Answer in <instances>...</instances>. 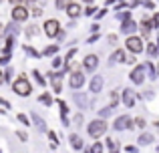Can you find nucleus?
I'll return each mask as SVG.
<instances>
[{"label": "nucleus", "mask_w": 159, "mask_h": 153, "mask_svg": "<svg viewBox=\"0 0 159 153\" xmlns=\"http://www.w3.org/2000/svg\"><path fill=\"white\" fill-rule=\"evenodd\" d=\"M12 91H14V95H18V97H30L32 83L24 75H20V77H16L14 81H12Z\"/></svg>", "instance_id": "1"}, {"label": "nucleus", "mask_w": 159, "mask_h": 153, "mask_svg": "<svg viewBox=\"0 0 159 153\" xmlns=\"http://www.w3.org/2000/svg\"><path fill=\"white\" fill-rule=\"evenodd\" d=\"M107 129H109V125H107V121L105 119H93V121L87 125V133L91 135L93 139H99V137H103V135L107 133Z\"/></svg>", "instance_id": "2"}, {"label": "nucleus", "mask_w": 159, "mask_h": 153, "mask_svg": "<svg viewBox=\"0 0 159 153\" xmlns=\"http://www.w3.org/2000/svg\"><path fill=\"white\" fill-rule=\"evenodd\" d=\"M125 51L131 52V55H139V52H143L145 51L143 38H141V36H137V34L127 36V40H125Z\"/></svg>", "instance_id": "3"}, {"label": "nucleus", "mask_w": 159, "mask_h": 153, "mask_svg": "<svg viewBox=\"0 0 159 153\" xmlns=\"http://www.w3.org/2000/svg\"><path fill=\"white\" fill-rule=\"evenodd\" d=\"M85 75H83V71H79V69H75V71H70L69 73V87L73 91H79V89H83L85 87Z\"/></svg>", "instance_id": "4"}, {"label": "nucleus", "mask_w": 159, "mask_h": 153, "mask_svg": "<svg viewBox=\"0 0 159 153\" xmlns=\"http://www.w3.org/2000/svg\"><path fill=\"white\" fill-rule=\"evenodd\" d=\"M145 79H147V71H145V65H135L133 71L129 73V81L133 85H143Z\"/></svg>", "instance_id": "5"}, {"label": "nucleus", "mask_w": 159, "mask_h": 153, "mask_svg": "<svg viewBox=\"0 0 159 153\" xmlns=\"http://www.w3.org/2000/svg\"><path fill=\"white\" fill-rule=\"evenodd\" d=\"M43 30H44V34H47L48 38H57L58 32H61V22H58L57 18H48V20H44Z\"/></svg>", "instance_id": "6"}, {"label": "nucleus", "mask_w": 159, "mask_h": 153, "mask_svg": "<svg viewBox=\"0 0 159 153\" xmlns=\"http://www.w3.org/2000/svg\"><path fill=\"white\" fill-rule=\"evenodd\" d=\"M65 75H66V73L62 71V69H61V71H51L47 75L48 79H51V85H52L54 93H62V77H65Z\"/></svg>", "instance_id": "7"}, {"label": "nucleus", "mask_w": 159, "mask_h": 153, "mask_svg": "<svg viewBox=\"0 0 159 153\" xmlns=\"http://www.w3.org/2000/svg\"><path fill=\"white\" fill-rule=\"evenodd\" d=\"M10 16H12L14 22H24V20H28V16H30V10H28L26 6H22V4H16V6H12Z\"/></svg>", "instance_id": "8"}, {"label": "nucleus", "mask_w": 159, "mask_h": 153, "mask_svg": "<svg viewBox=\"0 0 159 153\" xmlns=\"http://www.w3.org/2000/svg\"><path fill=\"white\" fill-rule=\"evenodd\" d=\"M133 119L129 117V115H119V117L115 119V123H113V129L115 131H127V129H133Z\"/></svg>", "instance_id": "9"}, {"label": "nucleus", "mask_w": 159, "mask_h": 153, "mask_svg": "<svg viewBox=\"0 0 159 153\" xmlns=\"http://www.w3.org/2000/svg\"><path fill=\"white\" fill-rule=\"evenodd\" d=\"M103 87H105V77L103 75H95L93 79H91V83H89V91L93 95H99L103 91Z\"/></svg>", "instance_id": "10"}, {"label": "nucleus", "mask_w": 159, "mask_h": 153, "mask_svg": "<svg viewBox=\"0 0 159 153\" xmlns=\"http://www.w3.org/2000/svg\"><path fill=\"white\" fill-rule=\"evenodd\" d=\"M121 101H123L125 107H129V109H131V107L135 105V101H137V93L127 87V89H123V93H121Z\"/></svg>", "instance_id": "11"}, {"label": "nucleus", "mask_w": 159, "mask_h": 153, "mask_svg": "<svg viewBox=\"0 0 159 153\" xmlns=\"http://www.w3.org/2000/svg\"><path fill=\"white\" fill-rule=\"evenodd\" d=\"M99 67V56L97 55H87L85 59H83V69H85L87 73H95Z\"/></svg>", "instance_id": "12"}, {"label": "nucleus", "mask_w": 159, "mask_h": 153, "mask_svg": "<svg viewBox=\"0 0 159 153\" xmlns=\"http://www.w3.org/2000/svg\"><path fill=\"white\" fill-rule=\"evenodd\" d=\"M125 59H127V51L125 48H115V52L109 56V67H113L117 63H125Z\"/></svg>", "instance_id": "13"}, {"label": "nucleus", "mask_w": 159, "mask_h": 153, "mask_svg": "<svg viewBox=\"0 0 159 153\" xmlns=\"http://www.w3.org/2000/svg\"><path fill=\"white\" fill-rule=\"evenodd\" d=\"M137 28H139V24H137L133 18L125 20V22H121V32H123V34H127V36L135 34V32H137Z\"/></svg>", "instance_id": "14"}, {"label": "nucleus", "mask_w": 159, "mask_h": 153, "mask_svg": "<svg viewBox=\"0 0 159 153\" xmlns=\"http://www.w3.org/2000/svg\"><path fill=\"white\" fill-rule=\"evenodd\" d=\"M65 12H66V16L69 18H79V16L83 14V8H81V4H77V2H69V6L65 8Z\"/></svg>", "instance_id": "15"}, {"label": "nucleus", "mask_w": 159, "mask_h": 153, "mask_svg": "<svg viewBox=\"0 0 159 153\" xmlns=\"http://www.w3.org/2000/svg\"><path fill=\"white\" fill-rule=\"evenodd\" d=\"M30 121L34 123V127L40 131V133H47V131H48V127H47V121H44V119L40 117V115L32 113V115H30Z\"/></svg>", "instance_id": "16"}, {"label": "nucleus", "mask_w": 159, "mask_h": 153, "mask_svg": "<svg viewBox=\"0 0 159 153\" xmlns=\"http://www.w3.org/2000/svg\"><path fill=\"white\" fill-rule=\"evenodd\" d=\"M73 99H75V103L79 105V109H87V107H89V99H87L85 93H79V91H75V93H73Z\"/></svg>", "instance_id": "17"}, {"label": "nucleus", "mask_w": 159, "mask_h": 153, "mask_svg": "<svg viewBox=\"0 0 159 153\" xmlns=\"http://www.w3.org/2000/svg\"><path fill=\"white\" fill-rule=\"evenodd\" d=\"M69 141H70V147H73V149H77V151H83V149H85V141H83L81 135L73 133V135L69 137Z\"/></svg>", "instance_id": "18"}, {"label": "nucleus", "mask_w": 159, "mask_h": 153, "mask_svg": "<svg viewBox=\"0 0 159 153\" xmlns=\"http://www.w3.org/2000/svg\"><path fill=\"white\" fill-rule=\"evenodd\" d=\"M139 28H141V38H147L149 34H151V28H153V24H151V20L149 18H143L141 20V24H139Z\"/></svg>", "instance_id": "19"}, {"label": "nucleus", "mask_w": 159, "mask_h": 153, "mask_svg": "<svg viewBox=\"0 0 159 153\" xmlns=\"http://www.w3.org/2000/svg\"><path fill=\"white\" fill-rule=\"evenodd\" d=\"M153 141H155V137H153L151 133H141V135H139V139H137L139 147H147V145H151Z\"/></svg>", "instance_id": "20"}, {"label": "nucleus", "mask_w": 159, "mask_h": 153, "mask_svg": "<svg viewBox=\"0 0 159 153\" xmlns=\"http://www.w3.org/2000/svg\"><path fill=\"white\" fill-rule=\"evenodd\" d=\"M145 51H147L149 59H157V56H159V48H157L155 43H147V44H145Z\"/></svg>", "instance_id": "21"}, {"label": "nucleus", "mask_w": 159, "mask_h": 153, "mask_svg": "<svg viewBox=\"0 0 159 153\" xmlns=\"http://www.w3.org/2000/svg\"><path fill=\"white\" fill-rule=\"evenodd\" d=\"M145 71H147V79H149V81H155V79H157L155 65H153L151 61H147V63H145Z\"/></svg>", "instance_id": "22"}, {"label": "nucleus", "mask_w": 159, "mask_h": 153, "mask_svg": "<svg viewBox=\"0 0 159 153\" xmlns=\"http://www.w3.org/2000/svg\"><path fill=\"white\" fill-rule=\"evenodd\" d=\"M39 103H43V105H47L48 109H51L52 103H54V99H52L51 93H43V95H39Z\"/></svg>", "instance_id": "23"}, {"label": "nucleus", "mask_w": 159, "mask_h": 153, "mask_svg": "<svg viewBox=\"0 0 159 153\" xmlns=\"http://www.w3.org/2000/svg\"><path fill=\"white\" fill-rule=\"evenodd\" d=\"M58 48H61L58 44H48L40 55H43V56H54V55H58Z\"/></svg>", "instance_id": "24"}, {"label": "nucleus", "mask_w": 159, "mask_h": 153, "mask_svg": "<svg viewBox=\"0 0 159 153\" xmlns=\"http://www.w3.org/2000/svg\"><path fill=\"white\" fill-rule=\"evenodd\" d=\"M111 113H113V107H103V109H99V119H105V121H107V119L109 117H111Z\"/></svg>", "instance_id": "25"}, {"label": "nucleus", "mask_w": 159, "mask_h": 153, "mask_svg": "<svg viewBox=\"0 0 159 153\" xmlns=\"http://www.w3.org/2000/svg\"><path fill=\"white\" fill-rule=\"evenodd\" d=\"M51 65H52V69H62V65H65V59H62V56H58V55H54Z\"/></svg>", "instance_id": "26"}, {"label": "nucleus", "mask_w": 159, "mask_h": 153, "mask_svg": "<svg viewBox=\"0 0 159 153\" xmlns=\"http://www.w3.org/2000/svg\"><path fill=\"white\" fill-rule=\"evenodd\" d=\"M32 77H34V81L39 83L40 87H44V85H47V81H44V77H43V75H40V71H36V69H34V71H32Z\"/></svg>", "instance_id": "27"}, {"label": "nucleus", "mask_w": 159, "mask_h": 153, "mask_svg": "<svg viewBox=\"0 0 159 153\" xmlns=\"http://www.w3.org/2000/svg\"><path fill=\"white\" fill-rule=\"evenodd\" d=\"M36 34H39V26H36V24L26 26V36H28V38H32V36H36Z\"/></svg>", "instance_id": "28"}, {"label": "nucleus", "mask_w": 159, "mask_h": 153, "mask_svg": "<svg viewBox=\"0 0 159 153\" xmlns=\"http://www.w3.org/2000/svg\"><path fill=\"white\" fill-rule=\"evenodd\" d=\"M131 18V12L129 10H123V12H117V20H121V22H125V20Z\"/></svg>", "instance_id": "29"}, {"label": "nucleus", "mask_w": 159, "mask_h": 153, "mask_svg": "<svg viewBox=\"0 0 159 153\" xmlns=\"http://www.w3.org/2000/svg\"><path fill=\"white\" fill-rule=\"evenodd\" d=\"M117 105H119V95L113 91L111 93V103H109V107H113V109H117Z\"/></svg>", "instance_id": "30"}, {"label": "nucleus", "mask_w": 159, "mask_h": 153, "mask_svg": "<svg viewBox=\"0 0 159 153\" xmlns=\"http://www.w3.org/2000/svg\"><path fill=\"white\" fill-rule=\"evenodd\" d=\"M16 119H18V121L22 123L24 127H28V125H30V119H28V117H26L24 113H18V115H16Z\"/></svg>", "instance_id": "31"}, {"label": "nucleus", "mask_w": 159, "mask_h": 153, "mask_svg": "<svg viewBox=\"0 0 159 153\" xmlns=\"http://www.w3.org/2000/svg\"><path fill=\"white\" fill-rule=\"evenodd\" d=\"M107 147L111 149V153H117V149H119V145H117L115 139H107Z\"/></svg>", "instance_id": "32"}, {"label": "nucleus", "mask_w": 159, "mask_h": 153, "mask_svg": "<svg viewBox=\"0 0 159 153\" xmlns=\"http://www.w3.org/2000/svg\"><path fill=\"white\" fill-rule=\"evenodd\" d=\"M8 63H10V52H2V55H0V65L6 67Z\"/></svg>", "instance_id": "33"}, {"label": "nucleus", "mask_w": 159, "mask_h": 153, "mask_svg": "<svg viewBox=\"0 0 159 153\" xmlns=\"http://www.w3.org/2000/svg\"><path fill=\"white\" fill-rule=\"evenodd\" d=\"M24 51H26V52H28V55H30V56H36V59H39V56H43V55H40L39 51H36V48L28 47V44H26V47H24Z\"/></svg>", "instance_id": "34"}, {"label": "nucleus", "mask_w": 159, "mask_h": 153, "mask_svg": "<svg viewBox=\"0 0 159 153\" xmlns=\"http://www.w3.org/2000/svg\"><path fill=\"white\" fill-rule=\"evenodd\" d=\"M69 2H70V0H57V2H54V6H57L58 10H65V8L69 6Z\"/></svg>", "instance_id": "35"}, {"label": "nucleus", "mask_w": 159, "mask_h": 153, "mask_svg": "<svg viewBox=\"0 0 159 153\" xmlns=\"http://www.w3.org/2000/svg\"><path fill=\"white\" fill-rule=\"evenodd\" d=\"M133 125H137L139 129H143V127H147V123H145L143 117H137V119H133Z\"/></svg>", "instance_id": "36"}, {"label": "nucleus", "mask_w": 159, "mask_h": 153, "mask_svg": "<svg viewBox=\"0 0 159 153\" xmlns=\"http://www.w3.org/2000/svg\"><path fill=\"white\" fill-rule=\"evenodd\" d=\"M91 153H103V143H93V147H91Z\"/></svg>", "instance_id": "37"}, {"label": "nucleus", "mask_w": 159, "mask_h": 153, "mask_svg": "<svg viewBox=\"0 0 159 153\" xmlns=\"http://www.w3.org/2000/svg\"><path fill=\"white\" fill-rule=\"evenodd\" d=\"M12 75H14V71H12V69H6V71H4V83H10Z\"/></svg>", "instance_id": "38"}, {"label": "nucleus", "mask_w": 159, "mask_h": 153, "mask_svg": "<svg viewBox=\"0 0 159 153\" xmlns=\"http://www.w3.org/2000/svg\"><path fill=\"white\" fill-rule=\"evenodd\" d=\"M151 24H153V28H159V12H155L151 16Z\"/></svg>", "instance_id": "39"}, {"label": "nucleus", "mask_w": 159, "mask_h": 153, "mask_svg": "<svg viewBox=\"0 0 159 153\" xmlns=\"http://www.w3.org/2000/svg\"><path fill=\"white\" fill-rule=\"evenodd\" d=\"M47 135H48V139H51V141L54 143V145L58 143V137H57V133H54V131H47Z\"/></svg>", "instance_id": "40"}, {"label": "nucleus", "mask_w": 159, "mask_h": 153, "mask_svg": "<svg viewBox=\"0 0 159 153\" xmlns=\"http://www.w3.org/2000/svg\"><path fill=\"white\" fill-rule=\"evenodd\" d=\"M30 14L34 16V18H39V16H43V8H36V6H34V8L30 10Z\"/></svg>", "instance_id": "41"}, {"label": "nucleus", "mask_w": 159, "mask_h": 153, "mask_svg": "<svg viewBox=\"0 0 159 153\" xmlns=\"http://www.w3.org/2000/svg\"><path fill=\"white\" fill-rule=\"evenodd\" d=\"M95 12H97V8H95V6H89L85 12H83V14H85V16H95Z\"/></svg>", "instance_id": "42"}, {"label": "nucleus", "mask_w": 159, "mask_h": 153, "mask_svg": "<svg viewBox=\"0 0 159 153\" xmlns=\"http://www.w3.org/2000/svg\"><path fill=\"white\" fill-rule=\"evenodd\" d=\"M16 137H18V139H20L22 143H24V141H28V135L24 133V131H18V133H16Z\"/></svg>", "instance_id": "43"}, {"label": "nucleus", "mask_w": 159, "mask_h": 153, "mask_svg": "<svg viewBox=\"0 0 159 153\" xmlns=\"http://www.w3.org/2000/svg\"><path fill=\"white\" fill-rule=\"evenodd\" d=\"M125 63H127V65H135V63H137V59H135V55H129V56H127V59H125Z\"/></svg>", "instance_id": "44"}, {"label": "nucleus", "mask_w": 159, "mask_h": 153, "mask_svg": "<svg viewBox=\"0 0 159 153\" xmlns=\"http://www.w3.org/2000/svg\"><path fill=\"white\" fill-rule=\"evenodd\" d=\"M107 43L109 44H117V34H109L107 36Z\"/></svg>", "instance_id": "45"}, {"label": "nucleus", "mask_w": 159, "mask_h": 153, "mask_svg": "<svg viewBox=\"0 0 159 153\" xmlns=\"http://www.w3.org/2000/svg\"><path fill=\"white\" fill-rule=\"evenodd\" d=\"M97 40H99V32H95L93 36H89V40H87V43L91 44V43H97Z\"/></svg>", "instance_id": "46"}, {"label": "nucleus", "mask_w": 159, "mask_h": 153, "mask_svg": "<svg viewBox=\"0 0 159 153\" xmlns=\"http://www.w3.org/2000/svg\"><path fill=\"white\" fill-rule=\"evenodd\" d=\"M0 105H2L4 109H10V103H8L6 99H2V97H0Z\"/></svg>", "instance_id": "47"}, {"label": "nucleus", "mask_w": 159, "mask_h": 153, "mask_svg": "<svg viewBox=\"0 0 159 153\" xmlns=\"http://www.w3.org/2000/svg\"><path fill=\"white\" fill-rule=\"evenodd\" d=\"M143 6H145V8H153L155 4H153V0H145V2H143Z\"/></svg>", "instance_id": "48"}, {"label": "nucleus", "mask_w": 159, "mask_h": 153, "mask_svg": "<svg viewBox=\"0 0 159 153\" xmlns=\"http://www.w3.org/2000/svg\"><path fill=\"white\" fill-rule=\"evenodd\" d=\"M75 123H77V125H79V123H83V113H79L77 117H75Z\"/></svg>", "instance_id": "49"}, {"label": "nucleus", "mask_w": 159, "mask_h": 153, "mask_svg": "<svg viewBox=\"0 0 159 153\" xmlns=\"http://www.w3.org/2000/svg\"><path fill=\"white\" fill-rule=\"evenodd\" d=\"M143 97H145V99H153V91H145Z\"/></svg>", "instance_id": "50"}, {"label": "nucleus", "mask_w": 159, "mask_h": 153, "mask_svg": "<svg viewBox=\"0 0 159 153\" xmlns=\"http://www.w3.org/2000/svg\"><path fill=\"white\" fill-rule=\"evenodd\" d=\"M8 2H10V4H12V6H16V4H22V2H24V0H8Z\"/></svg>", "instance_id": "51"}, {"label": "nucleus", "mask_w": 159, "mask_h": 153, "mask_svg": "<svg viewBox=\"0 0 159 153\" xmlns=\"http://www.w3.org/2000/svg\"><path fill=\"white\" fill-rule=\"evenodd\" d=\"M91 30H93V32H99V30H101V26H99V24H93V26H91Z\"/></svg>", "instance_id": "52"}, {"label": "nucleus", "mask_w": 159, "mask_h": 153, "mask_svg": "<svg viewBox=\"0 0 159 153\" xmlns=\"http://www.w3.org/2000/svg\"><path fill=\"white\" fill-rule=\"evenodd\" d=\"M4 36V24H0V38Z\"/></svg>", "instance_id": "53"}, {"label": "nucleus", "mask_w": 159, "mask_h": 153, "mask_svg": "<svg viewBox=\"0 0 159 153\" xmlns=\"http://www.w3.org/2000/svg\"><path fill=\"white\" fill-rule=\"evenodd\" d=\"M2 83H4V73L0 71V85H2Z\"/></svg>", "instance_id": "54"}, {"label": "nucleus", "mask_w": 159, "mask_h": 153, "mask_svg": "<svg viewBox=\"0 0 159 153\" xmlns=\"http://www.w3.org/2000/svg\"><path fill=\"white\" fill-rule=\"evenodd\" d=\"M155 71H157V79H159V61H157V65H155Z\"/></svg>", "instance_id": "55"}, {"label": "nucleus", "mask_w": 159, "mask_h": 153, "mask_svg": "<svg viewBox=\"0 0 159 153\" xmlns=\"http://www.w3.org/2000/svg\"><path fill=\"white\" fill-rule=\"evenodd\" d=\"M85 153H91V147H85V149H83Z\"/></svg>", "instance_id": "56"}, {"label": "nucleus", "mask_w": 159, "mask_h": 153, "mask_svg": "<svg viewBox=\"0 0 159 153\" xmlns=\"http://www.w3.org/2000/svg\"><path fill=\"white\" fill-rule=\"evenodd\" d=\"M83 2H85V4H93V0H83Z\"/></svg>", "instance_id": "57"}, {"label": "nucleus", "mask_w": 159, "mask_h": 153, "mask_svg": "<svg viewBox=\"0 0 159 153\" xmlns=\"http://www.w3.org/2000/svg\"><path fill=\"white\" fill-rule=\"evenodd\" d=\"M113 2H117V0H107V4H113Z\"/></svg>", "instance_id": "58"}, {"label": "nucleus", "mask_w": 159, "mask_h": 153, "mask_svg": "<svg viewBox=\"0 0 159 153\" xmlns=\"http://www.w3.org/2000/svg\"><path fill=\"white\" fill-rule=\"evenodd\" d=\"M28 2H39V0H28Z\"/></svg>", "instance_id": "59"}, {"label": "nucleus", "mask_w": 159, "mask_h": 153, "mask_svg": "<svg viewBox=\"0 0 159 153\" xmlns=\"http://www.w3.org/2000/svg\"><path fill=\"white\" fill-rule=\"evenodd\" d=\"M155 44H157V48H159V38H157V43H155Z\"/></svg>", "instance_id": "60"}, {"label": "nucleus", "mask_w": 159, "mask_h": 153, "mask_svg": "<svg viewBox=\"0 0 159 153\" xmlns=\"http://www.w3.org/2000/svg\"><path fill=\"white\" fill-rule=\"evenodd\" d=\"M157 153H159V145H157Z\"/></svg>", "instance_id": "61"}, {"label": "nucleus", "mask_w": 159, "mask_h": 153, "mask_svg": "<svg viewBox=\"0 0 159 153\" xmlns=\"http://www.w3.org/2000/svg\"><path fill=\"white\" fill-rule=\"evenodd\" d=\"M0 2H2V0H0Z\"/></svg>", "instance_id": "62"}]
</instances>
